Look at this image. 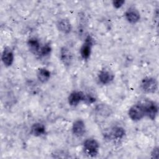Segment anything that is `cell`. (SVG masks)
<instances>
[{
  "mask_svg": "<svg viewBox=\"0 0 159 159\" xmlns=\"http://www.w3.org/2000/svg\"><path fill=\"white\" fill-rule=\"evenodd\" d=\"M95 98L90 94H84V101H85L86 103L91 104L93 103L95 101Z\"/></svg>",
  "mask_w": 159,
  "mask_h": 159,
  "instance_id": "cell-18",
  "label": "cell"
},
{
  "mask_svg": "<svg viewBox=\"0 0 159 159\" xmlns=\"http://www.w3.org/2000/svg\"><path fill=\"white\" fill-rule=\"evenodd\" d=\"M152 155L153 158H158V148L157 147H155L152 152Z\"/></svg>",
  "mask_w": 159,
  "mask_h": 159,
  "instance_id": "cell-20",
  "label": "cell"
},
{
  "mask_svg": "<svg viewBox=\"0 0 159 159\" xmlns=\"http://www.w3.org/2000/svg\"><path fill=\"white\" fill-rule=\"evenodd\" d=\"M51 51H52L51 46L49 44L47 43L41 47L39 55L42 57H46L50 55V53H51Z\"/></svg>",
  "mask_w": 159,
  "mask_h": 159,
  "instance_id": "cell-17",
  "label": "cell"
},
{
  "mask_svg": "<svg viewBox=\"0 0 159 159\" xmlns=\"http://www.w3.org/2000/svg\"><path fill=\"white\" fill-rule=\"evenodd\" d=\"M2 61L6 66H10L14 61V53L11 48H4L1 56Z\"/></svg>",
  "mask_w": 159,
  "mask_h": 159,
  "instance_id": "cell-10",
  "label": "cell"
},
{
  "mask_svg": "<svg viewBox=\"0 0 159 159\" xmlns=\"http://www.w3.org/2000/svg\"><path fill=\"white\" fill-rule=\"evenodd\" d=\"M125 135V129L120 126L114 127L111 131V137L116 140H119L122 139Z\"/></svg>",
  "mask_w": 159,
  "mask_h": 159,
  "instance_id": "cell-15",
  "label": "cell"
},
{
  "mask_svg": "<svg viewBox=\"0 0 159 159\" xmlns=\"http://www.w3.org/2000/svg\"><path fill=\"white\" fill-rule=\"evenodd\" d=\"M145 109V116L148 117L151 120H154L158 114V106L157 104L152 101L148 100L142 102Z\"/></svg>",
  "mask_w": 159,
  "mask_h": 159,
  "instance_id": "cell-4",
  "label": "cell"
},
{
  "mask_svg": "<svg viewBox=\"0 0 159 159\" xmlns=\"http://www.w3.org/2000/svg\"><path fill=\"white\" fill-rule=\"evenodd\" d=\"M129 117L134 121H138L145 116V109L142 102L133 105L129 110Z\"/></svg>",
  "mask_w": 159,
  "mask_h": 159,
  "instance_id": "cell-3",
  "label": "cell"
},
{
  "mask_svg": "<svg viewBox=\"0 0 159 159\" xmlns=\"http://www.w3.org/2000/svg\"><path fill=\"white\" fill-rule=\"evenodd\" d=\"M30 133L35 137H40L46 133L45 127L43 124L40 122L34 123L30 129Z\"/></svg>",
  "mask_w": 159,
  "mask_h": 159,
  "instance_id": "cell-13",
  "label": "cell"
},
{
  "mask_svg": "<svg viewBox=\"0 0 159 159\" xmlns=\"http://www.w3.org/2000/svg\"><path fill=\"white\" fill-rule=\"evenodd\" d=\"M60 59L65 65H70L73 60V55L70 49L63 47L60 50Z\"/></svg>",
  "mask_w": 159,
  "mask_h": 159,
  "instance_id": "cell-11",
  "label": "cell"
},
{
  "mask_svg": "<svg viewBox=\"0 0 159 159\" xmlns=\"http://www.w3.org/2000/svg\"><path fill=\"white\" fill-rule=\"evenodd\" d=\"M50 72L45 68H40L37 70V76L38 80L42 83L48 81L50 78Z\"/></svg>",
  "mask_w": 159,
  "mask_h": 159,
  "instance_id": "cell-16",
  "label": "cell"
},
{
  "mask_svg": "<svg viewBox=\"0 0 159 159\" xmlns=\"http://www.w3.org/2000/svg\"><path fill=\"white\" fill-rule=\"evenodd\" d=\"M93 43V39L90 35L87 36L80 48V55L83 59L87 60L90 57Z\"/></svg>",
  "mask_w": 159,
  "mask_h": 159,
  "instance_id": "cell-5",
  "label": "cell"
},
{
  "mask_svg": "<svg viewBox=\"0 0 159 159\" xmlns=\"http://www.w3.org/2000/svg\"><path fill=\"white\" fill-rule=\"evenodd\" d=\"M84 93L81 91H75L70 93L68 98V103L70 106H76L81 101H84Z\"/></svg>",
  "mask_w": 159,
  "mask_h": 159,
  "instance_id": "cell-6",
  "label": "cell"
},
{
  "mask_svg": "<svg viewBox=\"0 0 159 159\" xmlns=\"http://www.w3.org/2000/svg\"><path fill=\"white\" fill-rule=\"evenodd\" d=\"M124 3H125V1H123V0H116V1H112L113 6L116 9L120 8L121 6H122V5Z\"/></svg>",
  "mask_w": 159,
  "mask_h": 159,
  "instance_id": "cell-19",
  "label": "cell"
},
{
  "mask_svg": "<svg viewBox=\"0 0 159 159\" xmlns=\"http://www.w3.org/2000/svg\"><path fill=\"white\" fill-rule=\"evenodd\" d=\"M114 78V74L108 70H102L98 74V80L102 84H109Z\"/></svg>",
  "mask_w": 159,
  "mask_h": 159,
  "instance_id": "cell-9",
  "label": "cell"
},
{
  "mask_svg": "<svg viewBox=\"0 0 159 159\" xmlns=\"http://www.w3.org/2000/svg\"><path fill=\"white\" fill-rule=\"evenodd\" d=\"M86 131L84 122L81 119L76 120L72 125L73 134L76 137H81L84 135Z\"/></svg>",
  "mask_w": 159,
  "mask_h": 159,
  "instance_id": "cell-8",
  "label": "cell"
},
{
  "mask_svg": "<svg viewBox=\"0 0 159 159\" xmlns=\"http://www.w3.org/2000/svg\"><path fill=\"white\" fill-rule=\"evenodd\" d=\"M125 17L129 23L135 24L139 20L140 16L139 11L137 9L134 7H131L125 11Z\"/></svg>",
  "mask_w": 159,
  "mask_h": 159,
  "instance_id": "cell-7",
  "label": "cell"
},
{
  "mask_svg": "<svg viewBox=\"0 0 159 159\" xmlns=\"http://www.w3.org/2000/svg\"><path fill=\"white\" fill-rule=\"evenodd\" d=\"M58 29L65 34H69L71 30V25L69 20L66 19H61L57 24Z\"/></svg>",
  "mask_w": 159,
  "mask_h": 159,
  "instance_id": "cell-12",
  "label": "cell"
},
{
  "mask_svg": "<svg viewBox=\"0 0 159 159\" xmlns=\"http://www.w3.org/2000/svg\"><path fill=\"white\" fill-rule=\"evenodd\" d=\"M27 45L29 50L34 54H39L42 46L39 40L35 37H32L28 40Z\"/></svg>",
  "mask_w": 159,
  "mask_h": 159,
  "instance_id": "cell-14",
  "label": "cell"
},
{
  "mask_svg": "<svg viewBox=\"0 0 159 159\" xmlns=\"http://www.w3.org/2000/svg\"><path fill=\"white\" fill-rule=\"evenodd\" d=\"M140 88L145 93H155L158 89V81L155 78L145 77L141 81Z\"/></svg>",
  "mask_w": 159,
  "mask_h": 159,
  "instance_id": "cell-1",
  "label": "cell"
},
{
  "mask_svg": "<svg viewBox=\"0 0 159 159\" xmlns=\"http://www.w3.org/2000/svg\"><path fill=\"white\" fill-rule=\"evenodd\" d=\"M83 149L85 153L89 156L94 157L99 153V144L94 139H88L83 143Z\"/></svg>",
  "mask_w": 159,
  "mask_h": 159,
  "instance_id": "cell-2",
  "label": "cell"
}]
</instances>
